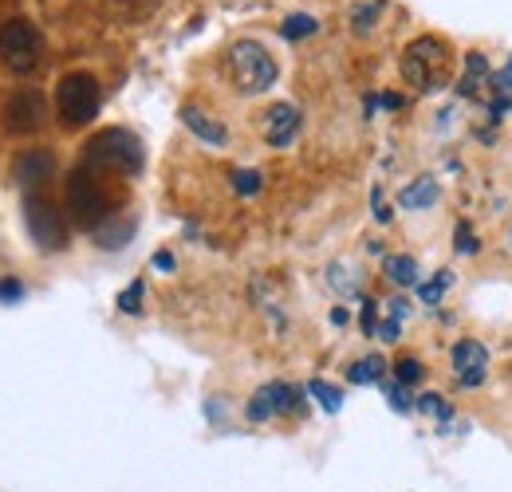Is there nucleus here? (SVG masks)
Here are the masks:
<instances>
[{
  "mask_svg": "<svg viewBox=\"0 0 512 492\" xmlns=\"http://www.w3.org/2000/svg\"><path fill=\"white\" fill-rule=\"evenodd\" d=\"M308 390L304 386H292V382H264L256 386L249 406H245V418L249 422H272V418H300L308 410Z\"/></svg>",
  "mask_w": 512,
  "mask_h": 492,
  "instance_id": "nucleus-9",
  "label": "nucleus"
},
{
  "mask_svg": "<svg viewBox=\"0 0 512 492\" xmlns=\"http://www.w3.org/2000/svg\"><path fill=\"white\" fill-rule=\"evenodd\" d=\"M390 378L402 382V386H418V382L426 378V363H422L418 355H398V359L390 363Z\"/></svg>",
  "mask_w": 512,
  "mask_h": 492,
  "instance_id": "nucleus-23",
  "label": "nucleus"
},
{
  "mask_svg": "<svg viewBox=\"0 0 512 492\" xmlns=\"http://www.w3.org/2000/svg\"><path fill=\"white\" fill-rule=\"evenodd\" d=\"M442 201V182L438 178H430V174H422V178H414L410 185H402L398 189V209H430V205H438Z\"/></svg>",
  "mask_w": 512,
  "mask_h": 492,
  "instance_id": "nucleus-15",
  "label": "nucleus"
},
{
  "mask_svg": "<svg viewBox=\"0 0 512 492\" xmlns=\"http://www.w3.org/2000/svg\"><path fill=\"white\" fill-rule=\"evenodd\" d=\"M327 288L335 296H363V268L355 260H331L327 264Z\"/></svg>",
  "mask_w": 512,
  "mask_h": 492,
  "instance_id": "nucleus-16",
  "label": "nucleus"
},
{
  "mask_svg": "<svg viewBox=\"0 0 512 492\" xmlns=\"http://www.w3.org/2000/svg\"><path fill=\"white\" fill-rule=\"evenodd\" d=\"M449 370H453V382L461 390L485 386V378H489V347L481 339H473V335H461L453 343V351H449Z\"/></svg>",
  "mask_w": 512,
  "mask_h": 492,
  "instance_id": "nucleus-10",
  "label": "nucleus"
},
{
  "mask_svg": "<svg viewBox=\"0 0 512 492\" xmlns=\"http://www.w3.org/2000/svg\"><path fill=\"white\" fill-rule=\"evenodd\" d=\"M414 410L418 414H426V418H434L438 426H446V422H453V402H449L446 394H438V390H426V394H418L414 398Z\"/></svg>",
  "mask_w": 512,
  "mask_h": 492,
  "instance_id": "nucleus-20",
  "label": "nucleus"
},
{
  "mask_svg": "<svg viewBox=\"0 0 512 492\" xmlns=\"http://www.w3.org/2000/svg\"><path fill=\"white\" fill-rule=\"evenodd\" d=\"M383 276L394 284V288H418L422 284V268L410 252H390L383 256Z\"/></svg>",
  "mask_w": 512,
  "mask_h": 492,
  "instance_id": "nucleus-17",
  "label": "nucleus"
},
{
  "mask_svg": "<svg viewBox=\"0 0 512 492\" xmlns=\"http://www.w3.org/2000/svg\"><path fill=\"white\" fill-rule=\"evenodd\" d=\"M103 111V87L91 71H67L56 83V119L64 130H83Z\"/></svg>",
  "mask_w": 512,
  "mask_h": 492,
  "instance_id": "nucleus-5",
  "label": "nucleus"
},
{
  "mask_svg": "<svg viewBox=\"0 0 512 492\" xmlns=\"http://www.w3.org/2000/svg\"><path fill=\"white\" fill-rule=\"evenodd\" d=\"M83 166L95 174H123V178H138L146 166V150L142 138L130 134L123 126H107L99 134L87 138L83 146Z\"/></svg>",
  "mask_w": 512,
  "mask_h": 492,
  "instance_id": "nucleus-2",
  "label": "nucleus"
},
{
  "mask_svg": "<svg viewBox=\"0 0 512 492\" xmlns=\"http://www.w3.org/2000/svg\"><path fill=\"white\" fill-rule=\"evenodd\" d=\"M359 327H363V335H375V327H379V304L371 296H359Z\"/></svg>",
  "mask_w": 512,
  "mask_h": 492,
  "instance_id": "nucleus-30",
  "label": "nucleus"
},
{
  "mask_svg": "<svg viewBox=\"0 0 512 492\" xmlns=\"http://www.w3.org/2000/svg\"><path fill=\"white\" fill-rule=\"evenodd\" d=\"M225 67H229V83H233V91L245 95V99L272 91V83L280 79V63H276V56H272L260 40H253V36L233 40V48H229V56H225Z\"/></svg>",
  "mask_w": 512,
  "mask_h": 492,
  "instance_id": "nucleus-4",
  "label": "nucleus"
},
{
  "mask_svg": "<svg viewBox=\"0 0 512 492\" xmlns=\"http://www.w3.org/2000/svg\"><path fill=\"white\" fill-rule=\"evenodd\" d=\"M386 370H390V363H386L383 355H363V359H355L351 367H347V382L351 386H379L386 378Z\"/></svg>",
  "mask_w": 512,
  "mask_h": 492,
  "instance_id": "nucleus-18",
  "label": "nucleus"
},
{
  "mask_svg": "<svg viewBox=\"0 0 512 492\" xmlns=\"http://www.w3.org/2000/svg\"><path fill=\"white\" fill-rule=\"evenodd\" d=\"M371 205H375V221H379V225H390V217H394V213L383 205V185H375V189H371Z\"/></svg>",
  "mask_w": 512,
  "mask_h": 492,
  "instance_id": "nucleus-35",
  "label": "nucleus"
},
{
  "mask_svg": "<svg viewBox=\"0 0 512 492\" xmlns=\"http://www.w3.org/2000/svg\"><path fill=\"white\" fill-rule=\"evenodd\" d=\"M300 126H304V115H300V107H296V103H288V99L272 103V107L260 115V134H264V142H268L272 150L292 146V142H296V134H300Z\"/></svg>",
  "mask_w": 512,
  "mask_h": 492,
  "instance_id": "nucleus-11",
  "label": "nucleus"
},
{
  "mask_svg": "<svg viewBox=\"0 0 512 492\" xmlns=\"http://www.w3.org/2000/svg\"><path fill=\"white\" fill-rule=\"evenodd\" d=\"M24 229L40 252H64L67 248V217L44 193H24Z\"/></svg>",
  "mask_w": 512,
  "mask_h": 492,
  "instance_id": "nucleus-8",
  "label": "nucleus"
},
{
  "mask_svg": "<svg viewBox=\"0 0 512 492\" xmlns=\"http://www.w3.org/2000/svg\"><path fill=\"white\" fill-rule=\"evenodd\" d=\"M52 174H56V154L44 150V146H28V150H20L12 158V178H16V185H24L28 193L36 185L52 182Z\"/></svg>",
  "mask_w": 512,
  "mask_h": 492,
  "instance_id": "nucleus-12",
  "label": "nucleus"
},
{
  "mask_svg": "<svg viewBox=\"0 0 512 492\" xmlns=\"http://www.w3.org/2000/svg\"><path fill=\"white\" fill-rule=\"evenodd\" d=\"M379 107H386V111H402V107H406V99H402L398 91H383V95H379Z\"/></svg>",
  "mask_w": 512,
  "mask_h": 492,
  "instance_id": "nucleus-38",
  "label": "nucleus"
},
{
  "mask_svg": "<svg viewBox=\"0 0 512 492\" xmlns=\"http://www.w3.org/2000/svg\"><path fill=\"white\" fill-rule=\"evenodd\" d=\"M233 189H237L241 197H256V193L264 189V174H260V170H237V174H233Z\"/></svg>",
  "mask_w": 512,
  "mask_h": 492,
  "instance_id": "nucleus-29",
  "label": "nucleus"
},
{
  "mask_svg": "<svg viewBox=\"0 0 512 492\" xmlns=\"http://www.w3.org/2000/svg\"><path fill=\"white\" fill-rule=\"evenodd\" d=\"M375 335H379L383 343H398V339H402V319H390V315H386L383 323L375 327Z\"/></svg>",
  "mask_w": 512,
  "mask_h": 492,
  "instance_id": "nucleus-33",
  "label": "nucleus"
},
{
  "mask_svg": "<svg viewBox=\"0 0 512 492\" xmlns=\"http://www.w3.org/2000/svg\"><path fill=\"white\" fill-rule=\"evenodd\" d=\"M44 48H48L44 44V32L32 20L16 16V20H4L0 24V63H4V71L32 75L44 63Z\"/></svg>",
  "mask_w": 512,
  "mask_h": 492,
  "instance_id": "nucleus-6",
  "label": "nucleus"
},
{
  "mask_svg": "<svg viewBox=\"0 0 512 492\" xmlns=\"http://www.w3.org/2000/svg\"><path fill=\"white\" fill-rule=\"evenodd\" d=\"M512 111V95H493L489 99V123H505V115Z\"/></svg>",
  "mask_w": 512,
  "mask_h": 492,
  "instance_id": "nucleus-31",
  "label": "nucleus"
},
{
  "mask_svg": "<svg viewBox=\"0 0 512 492\" xmlns=\"http://www.w3.org/2000/svg\"><path fill=\"white\" fill-rule=\"evenodd\" d=\"M320 32V20L312 16V12H292V16H284V24H280V36L284 40H308V36H316Z\"/></svg>",
  "mask_w": 512,
  "mask_h": 492,
  "instance_id": "nucleus-22",
  "label": "nucleus"
},
{
  "mask_svg": "<svg viewBox=\"0 0 512 492\" xmlns=\"http://www.w3.org/2000/svg\"><path fill=\"white\" fill-rule=\"evenodd\" d=\"M130 237H134V217H130V213H115L107 225H99V229H95L99 248H127Z\"/></svg>",
  "mask_w": 512,
  "mask_h": 492,
  "instance_id": "nucleus-19",
  "label": "nucleus"
},
{
  "mask_svg": "<svg viewBox=\"0 0 512 492\" xmlns=\"http://www.w3.org/2000/svg\"><path fill=\"white\" fill-rule=\"evenodd\" d=\"M386 315H390V319H406V315H410V300H406V296L386 300Z\"/></svg>",
  "mask_w": 512,
  "mask_h": 492,
  "instance_id": "nucleus-37",
  "label": "nucleus"
},
{
  "mask_svg": "<svg viewBox=\"0 0 512 492\" xmlns=\"http://www.w3.org/2000/svg\"><path fill=\"white\" fill-rule=\"evenodd\" d=\"M308 394L320 402L327 414H339V410H343V390L331 386V382H323V378H312V382H308Z\"/></svg>",
  "mask_w": 512,
  "mask_h": 492,
  "instance_id": "nucleus-24",
  "label": "nucleus"
},
{
  "mask_svg": "<svg viewBox=\"0 0 512 492\" xmlns=\"http://www.w3.org/2000/svg\"><path fill=\"white\" fill-rule=\"evenodd\" d=\"M379 386L386 390V398H390V410H394V414H410V410H414V398L406 394V386H402V382H394V378H383Z\"/></svg>",
  "mask_w": 512,
  "mask_h": 492,
  "instance_id": "nucleus-27",
  "label": "nucleus"
},
{
  "mask_svg": "<svg viewBox=\"0 0 512 492\" xmlns=\"http://www.w3.org/2000/svg\"><path fill=\"white\" fill-rule=\"evenodd\" d=\"M64 205H67V221L75 229H87V233H95L99 225H107L115 217V201H111L107 185H103V178L95 170H87V166H79V170L67 174Z\"/></svg>",
  "mask_w": 512,
  "mask_h": 492,
  "instance_id": "nucleus-3",
  "label": "nucleus"
},
{
  "mask_svg": "<svg viewBox=\"0 0 512 492\" xmlns=\"http://www.w3.org/2000/svg\"><path fill=\"white\" fill-rule=\"evenodd\" d=\"M178 119H182V126L190 130L193 138H201L205 146H229V130H225V123L213 119L209 111H201L197 103H182Z\"/></svg>",
  "mask_w": 512,
  "mask_h": 492,
  "instance_id": "nucleus-13",
  "label": "nucleus"
},
{
  "mask_svg": "<svg viewBox=\"0 0 512 492\" xmlns=\"http://www.w3.org/2000/svg\"><path fill=\"white\" fill-rule=\"evenodd\" d=\"M52 119V103L40 87H16L12 95H4L0 103V126L16 138H28V134H40Z\"/></svg>",
  "mask_w": 512,
  "mask_h": 492,
  "instance_id": "nucleus-7",
  "label": "nucleus"
},
{
  "mask_svg": "<svg viewBox=\"0 0 512 492\" xmlns=\"http://www.w3.org/2000/svg\"><path fill=\"white\" fill-rule=\"evenodd\" d=\"M379 0H371V4H359L355 12H351V28H355V36H367L371 28H375V20H379Z\"/></svg>",
  "mask_w": 512,
  "mask_h": 492,
  "instance_id": "nucleus-28",
  "label": "nucleus"
},
{
  "mask_svg": "<svg viewBox=\"0 0 512 492\" xmlns=\"http://www.w3.org/2000/svg\"><path fill=\"white\" fill-rule=\"evenodd\" d=\"M347 319H351V315H347V308L331 311V323H335V327H347Z\"/></svg>",
  "mask_w": 512,
  "mask_h": 492,
  "instance_id": "nucleus-39",
  "label": "nucleus"
},
{
  "mask_svg": "<svg viewBox=\"0 0 512 492\" xmlns=\"http://www.w3.org/2000/svg\"><path fill=\"white\" fill-rule=\"evenodd\" d=\"M453 252H457V256H477V252H481V241H477V233H473V221H457V225H453Z\"/></svg>",
  "mask_w": 512,
  "mask_h": 492,
  "instance_id": "nucleus-25",
  "label": "nucleus"
},
{
  "mask_svg": "<svg viewBox=\"0 0 512 492\" xmlns=\"http://www.w3.org/2000/svg\"><path fill=\"white\" fill-rule=\"evenodd\" d=\"M150 264H154L158 272H174V268H178V256H174L170 248H162V252H154V260H150Z\"/></svg>",
  "mask_w": 512,
  "mask_h": 492,
  "instance_id": "nucleus-36",
  "label": "nucleus"
},
{
  "mask_svg": "<svg viewBox=\"0 0 512 492\" xmlns=\"http://www.w3.org/2000/svg\"><path fill=\"white\" fill-rule=\"evenodd\" d=\"M142 296H146V280H130L127 288L119 292L115 308L123 311V315H142Z\"/></svg>",
  "mask_w": 512,
  "mask_h": 492,
  "instance_id": "nucleus-26",
  "label": "nucleus"
},
{
  "mask_svg": "<svg viewBox=\"0 0 512 492\" xmlns=\"http://www.w3.org/2000/svg\"><path fill=\"white\" fill-rule=\"evenodd\" d=\"M449 288H453V272L442 268V272H434L430 280H422V284H418V300H422L426 308H438V304L446 300Z\"/></svg>",
  "mask_w": 512,
  "mask_h": 492,
  "instance_id": "nucleus-21",
  "label": "nucleus"
},
{
  "mask_svg": "<svg viewBox=\"0 0 512 492\" xmlns=\"http://www.w3.org/2000/svg\"><path fill=\"white\" fill-rule=\"evenodd\" d=\"M24 300V284L20 280H0V304H16Z\"/></svg>",
  "mask_w": 512,
  "mask_h": 492,
  "instance_id": "nucleus-34",
  "label": "nucleus"
},
{
  "mask_svg": "<svg viewBox=\"0 0 512 492\" xmlns=\"http://www.w3.org/2000/svg\"><path fill=\"white\" fill-rule=\"evenodd\" d=\"M489 83H493V67L485 60V52H465V71H461V79L453 83V91H457L461 99H477L481 87H489Z\"/></svg>",
  "mask_w": 512,
  "mask_h": 492,
  "instance_id": "nucleus-14",
  "label": "nucleus"
},
{
  "mask_svg": "<svg viewBox=\"0 0 512 492\" xmlns=\"http://www.w3.org/2000/svg\"><path fill=\"white\" fill-rule=\"evenodd\" d=\"M489 87H493V95H512V56L501 71H493V83Z\"/></svg>",
  "mask_w": 512,
  "mask_h": 492,
  "instance_id": "nucleus-32",
  "label": "nucleus"
},
{
  "mask_svg": "<svg viewBox=\"0 0 512 492\" xmlns=\"http://www.w3.org/2000/svg\"><path fill=\"white\" fill-rule=\"evenodd\" d=\"M402 79L422 91V95H438L453 83V48H449L442 36L434 32H422L414 36L406 48H402V60H398Z\"/></svg>",
  "mask_w": 512,
  "mask_h": 492,
  "instance_id": "nucleus-1",
  "label": "nucleus"
}]
</instances>
